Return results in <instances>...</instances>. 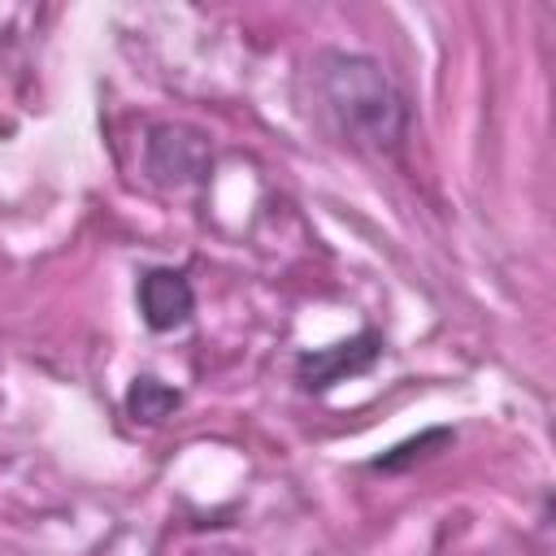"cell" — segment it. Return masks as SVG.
Masks as SVG:
<instances>
[{
	"label": "cell",
	"instance_id": "277c9868",
	"mask_svg": "<svg viewBox=\"0 0 556 556\" xmlns=\"http://www.w3.org/2000/svg\"><path fill=\"white\" fill-rule=\"evenodd\" d=\"M178 391L169 387V382H161V378H152V374H139L135 382H130V391H126V413L135 417V421H148V426H156V421H165L174 408H178Z\"/></svg>",
	"mask_w": 556,
	"mask_h": 556
},
{
	"label": "cell",
	"instance_id": "3957f363",
	"mask_svg": "<svg viewBox=\"0 0 556 556\" xmlns=\"http://www.w3.org/2000/svg\"><path fill=\"white\" fill-rule=\"evenodd\" d=\"M139 313H143V326L165 334V330H178L191 321L195 313V291L187 282L182 269H169V265H156L139 278Z\"/></svg>",
	"mask_w": 556,
	"mask_h": 556
},
{
	"label": "cell",
	"instance_id": "5b68a950",
	"mask_svg": "<svg viewBox=\"0 0 556 556\" xmlns=\"http://www.w3.org/2000/svg\"><path fill=\"white\" fill-rule=\"evenodd\" d=\"M443 443H452V430H447V426H439V430H426V434H417V439H404V443H395L387 456H378V460H374V469H382V473H395V469L413 465L417 456H426L430 447H443Z\"/></svg>",
	"mask_w": 556,
	"mask_h": 556
},
{
	"label": "cell",
	"instance_id": "6da1fadb",
	"mask_svg": "<svg viewBox=\"0 0 556 556\" xmlns=\"http://www.w3.org/2000/svg\"><path fill=\"white\" fill-rule=\"evenodd\" d=\"M317 96L343 139L356 148L391 152L408 135V100L391 74L361 52H321L317 56Z\"/></svg>",
	"mask_w": 556,
	"mask_h": 556
},
{
	"label": "cell",
	"instance_id": "7a4b0ae2",
	"mask_svg": "<svg viewBox=\"0 0 556 556\" xmlns=\"http://www.w3.org/2000/svg\"><path fill=\"white\" fill-rule=\"evenodd\" d=\"M378 356H382V334H378V330H361V334H352V339H343V343L300 352L295 374H300L304 391H330L334 382H343V378H352V374H365Z\"/></svg>",
	"mask_w": 556,
	"mask_h": 556
}]
</instances>
